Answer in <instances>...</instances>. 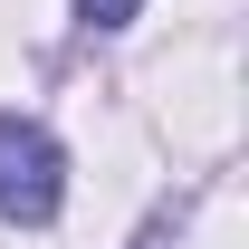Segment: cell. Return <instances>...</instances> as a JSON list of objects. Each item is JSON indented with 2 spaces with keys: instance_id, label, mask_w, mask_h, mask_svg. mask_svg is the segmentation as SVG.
Returning <instances> with one entry per match:
<instances>
[{
  "instance_id": "cell-1",
  "label": "cell",
  "mask_w": 249,
  "mask_h": 249,
  "mask_svg": "<svg viewBox=\"0 0 249 249\" xmlns=\"http://www.w3.org/2000/svg\"><path fill=\"white\" fill-rule=\"evenodd\" d=\"M58 201H67L58 134H48L38 115H0V220L38 230V220H58Z\"/></svg>"
},
{
  "instance_id": "cell-2",
  "label": "cell",
  "mask_w": 249,
  "mask_h": 249,
  "mask_svg": "<svg viewBox=\"0 0 249 249\" xmlns=\"http://www.w3.org/2000/svg\"><path fill=\"white\" fill-rule=\"evenodd\" d=\"M144 0H77V29H124Z\"/></svg>"
}]
</instances>
